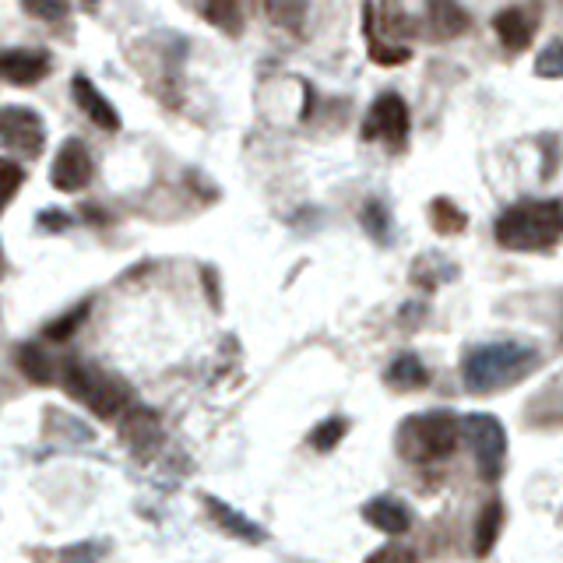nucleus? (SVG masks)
<instances>
[{"label": "nucleus", "instance_id": "obj_12", "mask_svg": "<svg viewBox=\"0 0 563 563\" xmlns=\"http://www.w3.org/2000/svg\"><path fill=\"white\" fill-rule=\"evenodd\" d=\"M363 522L374 525L384 536H405L409 525H412V514L402 500H391V497H380V500H370L363 508Z\"/></svg>", "mask_w": 563, "mask_h": 563}, {"label": "nucleus", "instance_id": "obj_21", "mask_svg": "<svg viewBox=\"0 0 563 563\" xmlns=\"http://www.w3.org/2000/svg\"><path fill=\"white\" fill-rule=\"evenodd\" d=\"M264 8H268V18L275 25H289V28L300 25L303 14H306L303 0H264Z\"/></svg>", "mask_w": 563, "mask_h": 563}, {"label": "nucleus", "instance_id": "obj_3", "mask_svg": "<svg viewBox=\"0 0 563 563\" xmlns=\"http://www.w3.org/2000/svg\"><path fill=\"white\" fill-rule=\"evenodd\" d=\"M465 426L458 423L454 412H423V416H412L398 429V451H402L409 462H437V458L454 454L458 440H462Z\"/></svg>", "mask_w": 563, "mask_h": 563}, {"label": "nucleus", "instance_id": "obj_14", "mask_svg": "<svg viewBox=\"0 0 563 563\" xmlns=\"http://www.w3.org/2000/svg\"><path fill=\"white\" fill-rule=\"evenodd\" d=\"M204 508L212 511V517L229 531V536H236V539H243V542H264L268 536H264V528L261 525H254V522H247V517L236 511V508H229L226 500H218V497H204Z\"/></svg>", "mask_w": 563, "mask_h": 563}, {"label": "nucleus", "instance_id": "obj_20", "mask_svg": "<svg viewBox=\"0 0 563 563\" xmlns=\"http://www.w3.org/2000/svg\"><path fill=\"white\" fill-rule=\"evenodd\" d=\"M536 78H546V82L563 78V39H553L550 47L539 50V57H536Z\"/></svg>", "mask_w": 563, "mask_h": 563}, {"label": "nucleus", "instance_id": "obj_27", "mask_svg": "<svg viewBox=\"0 0 563 563\" xmlns=\"http://www.w3.org/2000/svg\"><path fill=\"white\" fill-rule=\"evenodd\" d=\"M366 563H420V560H416V553L409 550V546L388 542V546H380L377 553H370Z\"/></svg>", "mask_w": 563, "mask_h": 563}, {"label": "nucleus", "instance_id": "obj_22", "mask_svg": "<svg viewBox=\"0 0 563 563\" xmlns=\"http://www.w3.org/2000/svg\"><path fill=\"white\" fill-rule=\"evenodd\" d=\"M22 8L28 14H36L39 22H67L71 14V0H22Z\"/></svg>", "mask_w": 563, "mask_h": 563}, {"label": "nucleus", "instance_id": "obj_28", "mask_svg": "<svg viewBox=\"0 0 563 563\" xmlns=\"http://www.w3.org/2000/svg\"><path fill=\"white\" fill-rule=\"evenodd\" d=\"M0 173H4V204H11L14 195H18L22 180H25V173L14 166V162H0Z\"/></svg>", "mask_w": 563, "mask_h": 563}, {"label": "nucleus", "instance_id": "obj_4", "mask_svg": "<svg viewBox=\"0 0 563 563\" xmlns=\"http://www.w3.org/2000/svg\"><path fill=\"white\" fill-rule=\"evenodd\" d=\"M64 391L71 398H78L85 409H92L99 420H116L130 402V391L124 380H116L110 374H102L99 366L88 363H67L61 370Z\"/></svg>", "mask_w": 563, "mask_h": 563}, {"label": "nucleus", "instance_id": "obj_19", "mask_svg": "<svg viewBox=\"0 0 563 563\" xmlns=\"http://www.w3.org/2000/svg\"><path fill=\"white\" fill-rule=\"evenodd\" d=\"M429 222H434V229L440 236H458V233H465V226H468L465 212L458 209L451 198H434V201H429Z\"/></svg>", "mask_w": 563, "mask_h": 563}, {"label": "nucleus", "instance_id": "obj_5", "mask_svg": "<svg viewBox=\"0 0 563 563\" xmlns=\"http://www.w3.org/2000/svg\"><path fill=\"white\" fill-rule=\"evenodd\" d=\"M465 437L472 440V451H476L479 476L486 483H497L503 476V462H508V434L497 416L490 412H476V416L465 420Z\"/></svg>", "mask_w": 563, "mask_h": 563}, {"label": "nucleus", "instance_id": "obj_16", "mask_svg": "<svg viewBox=\"0 0 563 563\" xmlns=\"http://www.w3.org/2000/svg\"><path fill=\"white\" fill-rule=\"evenodd\" d=\"M500 528H503V503L490 500L479 511V522H476V542H472L476 556H490L493 553V546L500 539Z\"/></svg>", "mask_w": 563, "mask_h": 563}, {"label": "nucleus", "instance_id": "obj_7", "mask_svg": "<svg viewBox=\"0 0 563 563\" xmlns=\"http://www.w3.org/2000/svg\"><path fill=\"white\" fill-rule=\"evenodd\" d=\"M0 141L8 152L36 159L47 148V127H42L39 113L25 107H4L0 110Z\"/></svg>", "mask_w": 563, "mask_h": 563}, {"label": "nucleus", "instance_id": "obj_10", "mask_svg": "<svg viewBox=\"0 0 563 563\" xmlns=\"http://www.w3.org/2000/svg\"><path fill=\"white\" fill-rule=\"evenodd\" d=\"M71 92H74V102H78V110H82L96 127H102V130H121V113H116V110L110 107V99L102 96L99 88L85 78V74H74Z\"/></svg>", "mask_w": 563, "mask_h": 563}, {"label": "nucleus", "instance_id": "obj_13", "mask_svg": "<svg viewBox=\"0 0 563 563\" xmlns=\"http://www.w3.org/2000/svg\"><path fill=\"white\" fill-rule=\"evenodd\" d=\"M426 22L437 39H454L468 28V14L458 0H426Z\"/></svg>", "mask_w": 563, "mask_h": 563}, {"label": "nucleus", "instance_id": "obj_23", "mask_svg": "<svg viewBox=\"0 0 563 563\" xmlns=\"http://www.w3.org/2000/svg\"><path fill=\"white\" fill-rule=\"evenodd\" d=\"M363 229L374 236L377 243L388 240V229H391V222H388V209H384L380 201H370L366 209H363Z\"/></svg>", "mask_w": 563, "mask_h": 563}, {"label": "nucleus", "instance_id": "obj_8", "mask_svg": "<svg viewBox=\"0 0 563 563\" xmlns=\"http://www.w3.org/2000/svg\"><path fill=\"white\" fill-rule=\"evenodd\" d=\"M92 176H96V162H92V152L85 148V141L78 138L64 141L50 166V184L57 190H64V195H78V190L92 184Z\"/></svg>", "mask_w": 563, "mask_h": 563}, {"label": "nucleus", "instance_id": "obj_6", "mask_svg": "<svg viewBox=\"0 0 563 563\" xmlns=\"http://www.w3.org/2000/svg\"><path fill=\"white\" fill-rule=\"evenodd\" d=\"M409 107L405 99L398 92H384L374 99V107H370L366 121H363V138L366 141H384L388 148H405V138H409Z\"/></svg>", "mask_w": 563, "mask_h": 563}, {"label": "nucleus", "instance_id": "obj_15", "mask_svg": "<svg viewBox=\"0 0 563 563\" xmlns=\"http://www.w3.org/2000/svg\"><path fill=\"white\" fill-rule=\"evenodd\" d=\"M384 380H388L391 388H398V391H416V388H426L429 374H426V366H423L420 355L405 352V355H398V360L388 366Z\"/></svg>", "mask_w": 563, "mask_h": 563}, {"label": "nucleus", "instance_id": "obj_18", "mask_svg": "<svg viewBox=\"0 0 563 563\" xmlns=\"http://www.w3.org/2000/svg\"><path fill=\"white\" fill-rule=\"evenodd\" d=\"M204 18H209L218 33L226 36H240L243 33V8L240 0H209L204 4Z\"/></svg>", "mask_w": 563, "mask_h": 563}, {"label": "nucleus", "instance_id": "obj_1", "mask_svg": "<svg viewBox=\"0 0 563 563\" xmlns=\"http://www.w3.org/2000/svg\"><path fill=\"white\" fill-rule=\"evenodd\" d=\"M539 366V352L522 342H490L465 355L462 377L472 395H490L500 388H514Z\"/></svg>", "mask_w": 563, "mask_h": 563}, {"label": "nucleus", "instance_id": "obj_29", "mask_svg": "<svg viewBox=\"0 0 563 563\" xmlns=\"http://www.w3.org/2000/svg\"><path fill=\"white\" fill-rule=\"evenodd\" d=\"M42 229H67V215L64 212H42Z\"/></svg>", "mask_w": 563, "mask_h": 563}, {"label": "nucleus", "instance_id": "obj_25", "mask_svg": "<svg viewBox=\"0 0 563 563\" xmlns=\"http://www.w3.org/2000/svg\"><path fill=\"white\" fill-rule=\"evenodd\" d=\"M342 437H346V420H324V423L314 429V437H310V443H314L317 451H331Z\"/></svg>", "mask_w": 563, "mask_h": 563}, {"label": "nucleus", "instance_id": "obj_26", "mask_svg": "<svg viewBox=\"0 0 563 563\" xmlns=\"http://www.w3.org/2000/svg\"><path fill=\"white\" fill-rule=\"evenodd\" d=\"M102 556H107V546L102 542H78L61 553V563H99Z\"/></svg>", "mask_w": 563, "mask_h": 563}, {"label": "nucleus", "instance_id": "obj_9", "mask_svg": "<svg viewBox=\"0 0 563 563\" xmlns=\"http://www.w3.org/2000/svg\"><path fill=\"white\" fill-rule=\"evenodd\" d=\"M0 74H4V82L14 85V88L39 85L50 74V53H42V50H8L4 57H0Z\"/></svg>", "mask_w": 563, "mask_h": 563}, {"label": "nucleus", "instance_id": "obj_2", "mask_svg": "<svg viewBox=\"0 0 563 563\" xmlns=\"http://www.w3.org/2000/svg\"><path fill=\"white\" fill-rule=\"evenodd\" d=\"M493 233L503 250H550L563 236V201H517L500 212Z\"/></svg>", "mask_w": 563, "mask_h": 563}, {"label": "nucleus", "instance_id": "obj_11", "mask_svg": "<svg viewBox=\"0 0 563 563\" xmlns=\"http://www.w3.org/2000/svg\"><path fill=\"white\" fill-rule=\"evenodd\" d=\"M493 33L508 50H528L536 39V18L525 8H503L493 14Z\"/></svg>", "mask_w": 563, "mask_h": 563}, {"label": "nucleus", "instance_id": "obj_17", "mask_svg": "<svg viewBox=\"0 0 563 563\" xmlns=\"http://www.w3.org/2000/svg\"><path fill=\"white\" fill-rule=\"evenodd\" d=\"M14 360H18V370L33 384H53V377H57L53 363H50V355L42 352L39 346H33V342L18 346V349H14Z\"/></svg>", "mask_w": 563, "mask_h": 563}, {"label": "nucleus", "instance_id": "obj_24", "mask_svg": "<svg viewBox=\"0 0 563 563\" xmlns=\"http://www.w3.org/2000/svg\"><path fill=\"white\" fill-rule=\"evenodd\" d=\"M88 317V303H78L71 310V314H64L61 321L47 324V338H53V342H64V338H71L74 331H78V324Z\"/></svg>", "mask_w": 563, "mask_h": 563}]
</instances>
